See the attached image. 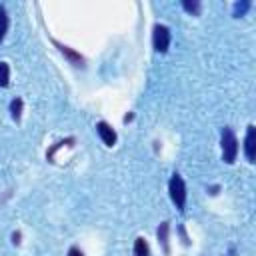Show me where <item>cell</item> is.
<instances>
[{"mask_svg":"<svg viewBox=\"0 0 256 256\" xmlns=\"http://www.w3.org/2000/svg\"><path fill=\"white\" fill-rule=\"evenodd\" d=\"M220 144H222V160L226 164H232L236 160V154H238V140H236V136H234V132L230 128L222 130Z\"/></svg>","mask_w":256,"mask_h":256,"instance_id":"6da1fadb","label":"cell"},{"mask_svg":"<svg viewBox=\"0 0 256 256\" xmlns=\"http://www.w3.org/2000/svg\"><path fill=\"white\" fill-rule=\"evenodd\" d=\"M168 190H170V198L176 204V208L178 210H184V204H186V186H184V180H182L180 174H172V178L168 182Z\"/></svg>","mask_w":256,"mask_h":256,"instance_id":"7a4b0ae2","label":"cell"},{"mask_svg":"<svg viewBox=\"0 0 256 256\" xmlns=\"http://www.w3.org/2000/svg\"><path fill=\"white\" fill-rule=\"evenodd\" d=\"M152 44L156 52H166L170 46V30L164 24H156L152 32Z\"/></svg>","mask_w":256,"mask_h":256,"instance_id":"3957f363","label":"cell"},{"mask_svg":"<svg viewBox=\"0 0 256 256\" xmlns=\"http://www.w3.org/2000/svg\"><path fill=\"white\" fill-rule=\"evenodd\" d=\"M244 154L248 162H254L256 158V128L250 124L246 130V140H244Z\"/></svg>","mask_w":256,"mask_h":256,"instance_id":"277c9868","label":"cell"},{"mask_svg":"<svg viewBox=\"0 0 256 256\" xmlns=\"http://www.w3.org/2000/svg\"><path fill=\"white\" fill-rule=\"evenodd\" d=\"M96 132H98V136L102 138V142H104L106 146H114V144H116V132L112 130L110 124L98 122V124H96Z\"/></svg>","mask_w":256,"mask_h":256,"instance_id":"5b68a950","label":"cell"},{"mask_svg":"<svg viewBox=\"0 0 256 256\" xmlns=\"http://www.w3.org/2000/svg\"><path fill=\"white\" fill-rule=\"evenodd\" d=\"M168 230H170V224L168 222H162L158 226V240H160V244H162V248H164L166 254L170 252V246H168Z\"/></svg>","mask_w":256,"mask_h":256,"instance_id":"8992f818","label":"cell"},{"mask_svg":"<svg viewBox=\"0 0 256 256\" xmlns=\"http://www.w3.org/2000/svg\"><path fill=\"white\" fill-rule=\"evenodd\" d=\"M134 256H150V248H148V242L144 238H136V242H134Z\"/></svg>","mask_w":256,"mask_h":256,"instance_id":"52a82bcc","label":"cell"},{"mask_svg":"<svg viewBox=\"0 0 256 256\" xmlns=\"http://www.w3.org/2000/svg\"><path fill=\"white\" fill-rule=\"evenodd\" d=\"M58 48H60V52H62L66 58H70V62H74V64L82 62V56H80V54H76L72 48H68V46H62V44H58Z\"/></svg>","mask_w":256,"mask_h":256,"instance_id":"ba28073f","label":"cell"},{"mask_svg":"<svg viewBox=\"0 0 256 256\" xmlns=\"http://www.w3.org/2000/svg\"><path fill=\"white\" fill-rule=\"evenodd\" d=\"M10 82V68L6 62H0V88H6Z\"/></svg>","mask_w":256,"mask_h":256,"instance_id":"9c48e42d","label":"cell"},{"mask_svg":"<svg viewBox=\"0 0 256 256\" xmlns=\"http://www.w3.org/2000/svg\"><path fill=\"white\" fill-rule=\"evenodd\" d=\"M6 32H8V14H6V10L0 6V42L4 40Z\"/></svg>","mask_w":256,"mask_h":256,"instance_id":"30bf717a","label":"cell"},{"mask_svg":"<svg viewBox=\"0 0 256 256\" xmlns=\"http://www.w3.org/2000/svg\"><path fill=\"white\" fill-rule=\"evenodd\" d=\"M10 112H12V118L14 120H20V116H22V100L20 98H14L10 102Z\"/></svg>","mask_w":256,"mask_h":256,"instance_id":"8fae6325","label":"cell"},{"mask_svg":"<svg viewBox=\"0 0 256 256\" xmlns=\"http://www.w3.org/2000/svg\"><path fill=\"white\" fill-rule=\"evenodd\" d=\"M248 8H250V2H248V0L236 2V4H234V12H232V14H234V16H244Z\"/></svg>","mask_w":256,"mask_h":256,"instance_id":"7c38bea8","label":"cell"},{"mask_svg":"<svg viewBox=\"0 0 256 256\" xmlns=\"http://www.w3.org/2000/svg\"><path fill=\"white\" fill-rule=\"evenodd\" d=\"M182 6H184V10L186 12H190V14H198L200 12V2H196V0H184L182 2Z\"/></svg>","mask_w":256,"mask_h":256,"instance_id":"4fadbf2b","label":"cell"},{"mask_svg":"<svg viewBox=\"0 0 256 256\" xmlns=\"http://www.w3.org/2000/svg\"><path fill=\"white\" fill-rule=\"evenodd\" d=\"M68 256H84V254H82V250H80V248H76V246H72V248L68 250Z\"/></svg>","mask_w":256,"mask_h":256,"instance_id":"5bb4252c","label":"cell"},{"mask_svg":"<svg viewBox=\"0 0 256 256\" xmlns=\"http://www.w3.org/2000/svg\"><path fill=\"white\" fill-rule=\"evenodd\" d=\"M12 240H14V244H18V242H20V234H18V232H16V234H14V236H12Z\"/></svg>","mask_w":256,"mask_h":256,"instance_id":"9a60e30c","label":"cell"}]
</instances>
